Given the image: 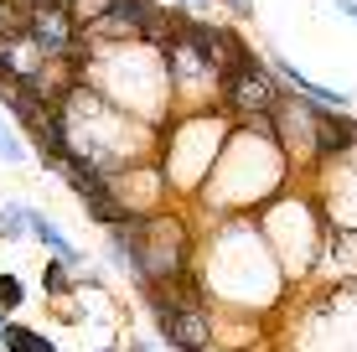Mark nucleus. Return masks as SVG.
<instances>
[{
	"instance_id": "3",
	"label": "nucleus",
	"mask_w": 357,
	"mask_h": 352,
	"mask_svg": "<svg viewBox=\"0 0 357 352\" xmlns=\"http://www.w3.org/2000/svg\"><path fill=\"white\" fill-rule=\"evenodd\" d=\"M352 145H357V125L347 114L311 109V155H347Z\"/></svg>"
},
{
	"instance_id": "2",
	"label": "nucleus",
	"mask_w": 357,
	"mask_h": 352,
	"mask_svg": "<svg viewBox=\"0 0 357 352\" xmlns=\"http://www.w3.org/2000/svg\"><path fill=\"white\" fill-rule=\"evenodd\" d=\"M223 104H228V114H238V119L275 114V109H280V89H275V78H269L264 68L233 72V78H223Z\"/></svg>"
},
{
	"instance_id": "5",
	"label": "nucleus",
	"mask_w": 357,
	"mask_h": 352,
	"mask_svg": "<svg viewBox=\"0 0 357 352\" xmlns=\"http://www.w3.org/2000/svg\"><path fill=\"white\" fill-rule=\"evenodd\" d=\"M21 300H26V285H21L16 275H0V316H16Z\"/></svg>"
},
{
	"instance_id": "12",
	"label": "nucleus",
	"mask_w": 357,
	"mask_h": 352,
	"mask_svg": "<svg viewBox=\"0 0 357 352\" xmlns=\"http://www.w3.org/2000/svg\"><path fill=\"white\" fill-rule=\"evenodd\" d=\"M181 6H207V0H181Z\"/></svg>"
},
{
	"instance_id": "6",
	"label": "nucleus",
	"mask_w": 357,
	"mask_h": 352,
	"mask_svg": "<svg viewBox=\"0 0 357 352\" xmlns=\"http://www.w3.org/2000/svg\"><path fill=\"white\" fill-rule=\"evenodd\" d=\"M0 228H6V238H26L31 234V208H0Z\"/></svg>"
},
{
	"instance_id": "8",
	"label": "nucleus",
	"mask_w": 357,
	"mask_h": 352,
	"mask_svg": "<svg viewBox=\"0 0 357 352\" xmlns=\"http://www.w3.org/2000/svg\"><path fill=\"white\" fill-rule=\"evenodd\" d=\"M0 161H26V140L0 119Z\"/></svg>"
},
{
	"instance_id": "9",
	"label": "nucleus",
	"mask_w": 357,
	"mask_h": 352,
	"mask_svg": "<svg viewBox=\"0 0 357 352\" xmlns=\"http://www.w3.org/2000/svg\"><path fill=\"white\" fill-rule=\"evenodd\" d=\"M223 6H228V10H238V16H249V10H254V0H223Z\"/></svg>"
},
{
	"instance_id": "1",
	"label": "nucleus",
	"mask_w": 357,
	"mask_h": 352,
	"mask_svg": "<svg viewBox=\"0 0 357 352\" xmlns=\"http://www.w3.org/2000/svg\"><path fill=\"white\" fill-rule=\"evenodd\" d=\"M151 311L161 316V337L181 352H207L213 342V321H207V306H171V300H151Z\"/></svg>"
},
{
	"instance_id": "7",
	"label": "nucleus",
	"mask_w": 357,
	"mask_h": 352,
	"mask_svg": "<svg viewBox=\"0 0 357 352\" xmlns=\"http://www.w3.org/2000/svg\"><path fill=\"white\" fill-rule=\"evenodd\" d=\"M36 337H42L36 326H26V321H10V326H6V342H0V347H6V352H31Z\"/></svg>"
},
{
	"instance_id": "14",
	"label": "nucleus",
	"mask_w": 357,
	"mask_h": 352,
	"mask_svg": "<svg viewBox=\"0 0 357 352\" xmlns=\"http://www.w3.org/2000/svg\"><path fill=\"white\" fill-rule=\"evenodd\" d=\"M0 244H6V228H0Z\"/></svg>"
},
{
	"instance_id": "10",
	"label": "nucleus",
	"mask_w": 357,
	"mask_h": 352,
	"mask_svg": "<svg viewBox=\"0 0 357 352\" xmlns=\"http://www.w3.org/2000/svg\"><path fill=\"white\" fill-rule=\"evenodd\" d=\"M31 352H57V347L47 342V337H36V342H31Z\"/></svg>"
},
{
	"instance_id": "4",
	"label": "nucleus",
	"mask_w": 357,
	"mask_h": 352,
	"mask_svg": "<svg viewBox=\"0 0 357 352\" xmlns=\"http://www.w3.org/2000/svg\"><path fill=\"white\" fill-rule=\"evenodd\" d=\"M68 275H78V270H73L68 259H52V264H47V270H42V290H47V296H52V300H63L68 290L78 285V280H68Z\"/></svg>"
},
{
	"instance_id": "11",
	"label": "nucleus",
	"mask_w": 357,
	"mask_h": 352,
	"mask_svg": "<svg viewBox=\"0 0 357 352\" xmlns=\"http://www.w3.org/2000/svg\"><path fill=\"white\" fill-rule=\"evenodd\" d=\"M342 10H347V16L357 21V0H342Z\"/></svg>"
},
{
	"instance_id": "13",
	"label": "nucleus",
	"mask_w": 357,
	"mask_h": 352,
	"mask_svg": "<svg viewBox=\"0 0 357 352\" xmlns=\"http://www.w3.org/2000/svg\"><path fill=\"white\" fill-rule=\"evenodd\" d=\"M98 352H119V347H98Z\"/></svg>"
}]
</instances>
